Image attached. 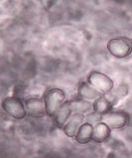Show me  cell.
Returning a JSON list of instances; mask_svg holds the SVG:
<instances>
[{"mask_svg":"<svg viewBox=\"0 0 132 158\" xmlns=\"http://www.w3.org/2000/svg\"><path fill=\"white\" fill-rule=\"evenodd\" d=\"M107 50L115 58H125L132 53V38L116 37L107 42Z\"/></svg>","mask_w":132,"mask_h":158,"instance_id":"6da1fadb","label":"cell"},{"mask_svg":"<svg viewBox=\"0 0 132 158\" xmlns=\"http://www.w3.org/2000/svg\"><path fill=\"white\" fill-rule=\"evenodd\" d=\"M65 93L60 89H52L45 94V106H46V114L54 117L62 106L65 103Z\"/></svg>","mask_w":132,"mask_h":158,"instance_id":"7a4b0ae2","label":"cell"},{"mask_svg":"<svg viewBox=\"0 0 132 158\" xmlns=\"http://www.w3.org/2000/svg\"><path fill=\"white\" fill-rule=\"evenodd\" d=\"M88 83L101 94H107L113 89V81L97 71L90 72L88 76Z\"/></svg>","mask_w":132,"mask_h":158,"instance_id":"3957f363","label":"cell"},{"mask_svg":"<svg viewBox=\"0 0 132 158\" xmlns=\"http://www.w3.org/2000/svg\"><path fill=\"white\" fill-rule=\"evenodd\" d=\"M101 123L110 128H122L129 123V115L122 110H110L102 114Z\"/></svg>","mask_w":132,"mask_h":158,"instance_id":"277c9868","label":"cell"},{"mask_svg":"<svg viewBox=\"0 0 132 158\" xmlns=\"http://www.w3.org/2000/svg\"><path fill=\"white\" fill-rule=\"evenodd\" d=\"M2 108L6 114L16 119H22L26 115V107L19 98L16 97H8L2 102Z\"/></svg>","mask_w":132,"mask_h":158,"instance_id":"5b68a950","label":"cell"},{"mask_svg":"<svg viewBox=\"0 0 132 158\" xmlns=\"http://www.w3.org/2000/svg\"><path fill=\"white\" fill-rule=\"evenodd\" d=\"M85 117L80 114H72L67 123L64 125V132L68 137H76V132L80 127L83 125L84 120Z\"/></svg>","mask_w":132,"mask_h":158,"instance_id":"8992f818","label":"cell"},{"mask_svg":"<svg viewBox=\"0 0 132 158\" xmlns=\"http://www.w3.org/2000/svg\"><path fill=\"white\" fill-rule=\"evenodd\" d=\"M78 94L79 97L83 100L89 101V100H97L98 98L102 96L101 92L95 89L93 85H90L88 82H81L80 83L78 87Z\"/></svg>","mask_w":132,"mask_h":158,"instance_id":"52a82bcc","label":"cell"},{"mask_svg":"<svg viewBox=\"0 0 132 158\" xmlns=\"http://www.w3.org/2000/svg\"><path fill=\"white\" fill-rule=\"evenodd\" d=\"M25 107L31 115H42L46 112L45 102L41 98H29L25 102Z\"/></svg>","mask_w":132,"mask_h":158,"instance_id":"ba28073f","label":"cell"},{"mask_svg":"<svg viewBox=\"0 0 132 158\" xmlns=\"http://www.w3.org/2000/svg\"><path fill=\"white\" fill-rule=\"evenodd\" d=\"M110 136V127L103 123H99L93 126V141L97 143H101L106 141Z\"/></svg>","mask_w":132,"mask_h":158,"instance_id":"9c48e42d","label":"cell"},{"mask_svg":"<svg viewBox=\"0 0 132 158\" xmlns=\"http://www.w3.org/2000/svg\"><path fill=\"white\" fill-rule=\"evenodd\" d=\"M93 125L85 123L80 126L76 135V140L80 144H86L93 140Z\"/></svg>","mask_w":132,"mask_h":158,"instance_id":"30bf717a","label":"cell"},{"mask_svg":"<svg viewBox=\"0 0 132 158\" xmlns=\"http://www.w3.org/2000/svg\"><path fill=\"white\" fill-rule=\"evenodd\" d=\"M72 114V107H71L70 101L65 102V103L62 106V107L59 110V111L57 112L56 115H55L53 118L55 120V123H56L58 125L63 126L67 123V121L69 120Z\"/></svg>","mask_w":132,"mask_h":158,"instance_id":"8fae6325","label":"cell"},{"mask_svg":"<svg viewBox=\"0 0 132 158\" xmlns=\"http://www.w3.org/2000/svg\"><path fill=\"white\" fill-rule=\"evenodd\" d=\"M127 94H128V88H127V85H118L116 89H113L112 91L107 93L106 94H104V97H105L112 105H114L117 102L122 100L124 97H126Z\"/></svg>","mask_w":132,"mask_h":158,"instance_id":"7c38bea8","label":"cell"},{"mask_svg":"<svg viewBox=\"0 0 132 158\" xmlns=\"http://www.w3.org/2000/svg\"><path fill=\"white\" fill-rule=\"evenodd\" d=\"M71 102V107L72 110V114H89L90 110H93V105L90 102H89L85 100H74L70 101Z\"/></svg>","mask_w":132,"mask_h":158,"instance_id":"4fadbf2b","label":"cell"},{"mask_svg":"<svg viewBox=\"0 0 132 158\" xmlns=\"http://www.w3.org/2000/svg\"><path fill=\"white\" fill-rule=\"evenodd\" d=\"M93 110L98 112L99 114H104L111 110L112 103L104 97V94H102L101 98H98L97 100L94 101V102L93 103Z\"/></svg>","mask_w":132,"mask_h":158,"instance_id":"5bb4252c","label":"cell"},{"mask_svg":"<svg viewBox=\"0 0 132 158\" xmlns=\"http://www.w3.org/2000/svg\"><path fill=\"white\" fill-rule=\"evenodd\" d=\"M101 116L102 114H99L98 112L97 111H93V112H89V114L86 115L85 117V120L88 123H90L92 125H97V123H101Z\"/></svg>","mask_w":132,"mask_h":158,"instance_id":"9a60e30c","label":"cell"}]
</instances>
